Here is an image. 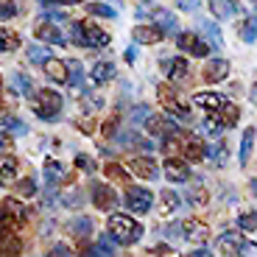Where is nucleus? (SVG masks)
Returning <instances> with one entry per match:
<instances>
[{
	"label": "nucleus",
	"instance_id": "obj_1",
	"mask_svg": "<svg viewBox=\"0 0 257 257\" xmlns=\"http://www.w3.org/2000/svg\"><path fill=\"white\" fill-rule=\"evenodd\" d=\"M106 229H109V235L117 240V246H132L146 235V229H143L132 215H123V212H112L109 221H106Z\"/></svg>",
	"mask_w": 257,
	"mask_h": 257
},
{
	"label": "nucleus",
	"instance_id": "obj_2",
	"mask_svg": "<svg viewBox=\"0 0 257 257\" xmlns=\"http://www.w3.org/2000/svg\"><path fill=\"white\" fill-rule=\"evenodd\" d=\"M62 106H64V98L59 95V92H53V90H37L34 92L31 109H34V115L42 117V120H56Z\"/></svg>",
	"mask_w": 257,
	"mask_h": 257
},
{
	"label": "nucleus",
	"instance_id": "obj_3",
	"mask_svg": "<svg viewBox=\"0 0 257 257\" xmlns=\"http://www.w3.org/2000/svg\"><path fill=\"white\" fill-rule=\"evenodd\" d=\"M157 92H160V101H162L168 115L179 117V120H190V103H187L174 87H160Z\"/></svg>",
	"mask_w": 257,
	"mask_h": 257
},
{
	"label": "nucleus",
	"instance_id": "obj_4",
	"mask_svg": "<svg viewBox=\"0 0 257 257\" xmlns=\"http://www.w3.org/2000/svg\"><path fill=\"white\" fill-rule=\"evenodd\" d=\"M146 128H148V135H154V137H171V135H179V123H176L174 115H151L148 112L146 117Z\"/></svg>",
	"mask_w": 257,
	"mask_h": 257
},
{
	"label": "nucleus",
	"instance_id": "obj_5",
	"mask_svg": "<svg viewBox=\"0 0 257 257\" xmlns=\"http://www.w3.org/2000/svg\"><path fill=\"white\" fill-rule=\"evenodd\" d=\"M90 196H92V204L98 207V210H103V212H109V210H115L117 207V193H115V187H109L106 182H92L90 185Z\"/></svg>",
	"mask_w": 257,
	"mask_h": 257
},
{
	"label": "nucleus",
	"instance_id": "obj_6",
	"mask_svg": "<svg viewBox=\"0 0 257 257\" xmlns=\"http://www.w3.org/2000/svg\"><path fill=\"white\" fill-rule=\"evenodd\" d=\"M154 204V193L148 187H128L126 190V210L137 212V215H146Z\"/></svg>",
	"mask_w": 257,
	"mask_h": 257
},
{
	"label": "nucleus",
	"instance_id": "obj_7",
	"mask_svg": "<svg viewBox=\"0 0 257 257\" xmlns=\"http://www.w3.org/2000/svg\"><path fill=\"white\" fill-rule=\"evenodd\" d=\"M182 235H185V240L187 243H193V246H204L207 240H210V226L204 224V221H199V218H187V221H182Z\"/></svg>",
	"mask_w": 257,
	"mask_h": 257
},
{
	"label": "nucleus",
	"instance_id": "obj_8",
	"mask_svg": "<svg viewBox=\"0 0 257 257\" xmlns=\"http://www.w3.org/2000/svg\"><path fill=\"white\" fill-rule=\"evenodd\" d=\"M162 168H165V179L168 182L182 185V182L190 179V165H187V160H182V157H165Z\"/></svg>",
	"mask_w": 257,
	"mask_h": 257
},
{
	"label": "nucleus",
	"instance_id": "obj_9",
	"mask_svg": "<svg viewBox=\"0 0 257 257\" xmlns=\"http://www.w3.org/2000/svg\"><path fill=\"white\" fill-rule=\"evenodd\" d=\"M128 171L135 176H140V179H146V182H154L157 176H160V165H157L151 157H135V160H128Z\"/></svg>",
	"mask_w": 257,
	"mask_h": 257
},
{
	"label": "nucleus",
	"instance_id": "obj_10",
	"mask_svg": "<svg viewBox=\"0 0 257 257\" xmlns=\"http://www.w3.org/2000/svg\"><path fill=\"white\" fill-rule=\"evenodd\" d=\"M34 34H37L39 42H48V45H64V34L59 31V26L53 23V20L42 17L37 23V28H34Z\"/></svg>",
	"mask_w": 257,
	"mask_h": 257
},
{
	"label": "nucleus",
	"instance_id": "obj_11",
	"mask_svg": "<svg viewBox=\"0 0 257 257\" xmlns=\"http://www.w3.org/2000/svg\"><path fill=\"white\" fill-rule=\"evenodd\" d=\"M81 26V37H84V45H90V48H106L112 42L109 31H103V28L98 26H90V23H78Z\"/></svg>",
	"mask_w": 257,
	"mask_h": 257
},
{
	"label": "nucleus",
	"instance_id": "obj_12",
	"mask_svg": "<svg viewBox=\"0 0 257 257\" xmlns=\"http://www.w3.org/2000/svg\"><path fill=\"white\" fill-rule=\"evenodd\" d=\"M162 70H165V76L171 78L174 84L187 81V76H190V67H187V62H185V59H179V56L162 59Z\"/></svg>",
	"mask_w": 257,
	"mask_h": 257
},
{
	"label": "nucleus",
	"instance_id": "obj_13",
	"mask_svg": "<svg viewBox=\"0 0 257 257\" xmlns=\"http://www.w3.org/2000/svg\"><path fill=\"white\" fill-rule=\"evenodd\" d=\"M229 76V62L226 59H210L204 67V81L207 84H221Z\"/></svg>",
	"mask_w": 257,
	"mask_h": 257
},
{
	"label": "nucleus",
	"instance_id": "obj_14",
	"mask_svg": "<svg viewBox=\"0 0 257 257\" xmlns=\"http://www.w3.org/2000/svg\"><path fill=\"white\" fill-rule=\"evenodd\" d=\"M182 151H185V160L187 162L207 160V143L199 140V137H185V140H182Z\"/></svg>",
	"mask_w": 257,
	"mask_h": 257
},
{
	"label": "nucleus",
	"instance_id": "obj_15",
	"mask_svg": "<svg viewBox=\"0 0 257 257\" xmlns=\"http://www.w3.org/2000/svg\"><path fill=\"white\" fill-rule=\"evenodd\" d=\"M240 246H243V235H240V232H224V235L215 240L218 254H238Z\"/></svg>",
	"mask_w": 257,
	"mask_h": 257
},
{
	"label": "nucleus",
	"instance_id": "obj_16",
	"mask_svg": "<svg viewBox=\"0 0 257 257\" xmlns=\"http://www.w3.org/2000/svg\"><path fill=\"white\" fill-rule=\"evenodd\" d=\"M42 70H45V76L53 78L56 84H67V62H62V59L48 56L45 62H42Z\"/></svg>",
	"mask_w": 257,
	"mask_h": 257
},
{
	"label": "nucleus",
	"instance_id": "obj_17",
	"mask_svg": "<svg viewBox=\"0 0 257 257\" xmlns=\"http://www.w3.org/2000/svg\"><path fill=\"white\" fill-rule=\"evenodd\" d=\"M115 76H117V70H115V64H112V62H95V64H92V70H90V81L95 84V87L109 84Z\"/></svg>",
	"mask_w": 257,
	"mask_h": 257
},
{
	"label": "nucleus",
	"instance_id": "obj_18",
	"mask_svg": "<svg viewBox=\"0 0 257 257\" xmlns=\"http://www.w3.org/2000/svg\"><path fill=\"white\" fill-rule=\"evenodd\" d=\"M132 34H135V42H140V45H157V42L165 39L160 26H137Z\"/></svg>",
	"mask_w": 257,
	"mask_h": 257
},
{
	"label": "nucleus",
	"instance_id": "obj_19",
	"mask_svg": "<svg viewBox=\"0 0 257 257\" xmlns=\"http://www.w3.org/2000/svg\"><path fill=\"white\" fill-rule=\"evenodd\" d=\"M193 101H196V106H201V109H207V112H218L221 103H224V95H221V92H196Z\"/></svg>",
	"mask_w": 257,
	"mask_h": 257
},
{
	"label": "nucleus",
	"instance_id": "obj_20",
	"mask_svg": "<svg viewBox=\"0 0 257 257\" xmlns=\"http://www.w3.org/2000/svg\"><path fill=\"white\" fill-rule=\"evenodd\" d=\"M17 165H20V162L14 160L9 151H3V154H0V185L14 182V176H17Z\"/></svg>",
	"mask_w": 257,
	"mask_h": 257
},
{
	"label": "nucleus",
	"instance_id": "obj_21",
	"mask_svg": "<svg viewBox=\"0 0 257 257\" xmlns=\"http://www.w3.org/2000/svg\"><path fill=\"white\" fill-rule=\"evenodd\" d=\"M92 232H95L92 218H76V221L70 224V235L78 240V243H87V240L92 238Z\"/></svg>",
	"mask_w": 257,
	"mask_h": 257
},
{
	"label": "nucleus",
	"instance_id": "obj_22",
	"mask_svg": "<svg viewBox=\"0 0 257 257\" xmlns=\"http://www.w3.org/2000/svg\"><path fill=\"white\" fill-rule=\"evenodd\" d=\"M210 12H212V17H218V20H229L232 14L238 12V3L235 0H210Z\"/></svg>",
	"mask_w": 257,
	"mask_h": 257
},
{
	"label": "nucleus",
	"instance_id": "obj_23",
	"mask_svg": "<svg viewBox=\"0 0 257 257\" xmlns=\"http://www.w3.org/2000/svg\"><path fill=\"white\" fill-rule=\"evenodd\" d=\"M207 157L215 168H224L229 162V154H226V146L224 143H207Z\"/></svg>",
	"mask_w": 257,
	"mask_h": 257
},
{
	"label": "nucleus",
	"instance_id": "obj_24",
	"mask_svg": "<svg viewBox=\"0 0 257 257\" xmlns=\"http://www.w3.org/2000/svg\"><path fill=\"white\" fill-rule=\"evenodd\" d=\"M115 251H117V240L112 238L109 232H101L95 246H92V254H115Z\"/></svg>",
	"mask_w": 257,
	"mask_h": 257
},
{
	"label": "nucleus",
	"instance_id": "obj_25",
	"mask_svg": "<svg viewBox=\"0 0 257 257\" xmlns=\"http://www.w3.org/2000/svg\"><path fill=\"white\" fill-rule=\"evenodd\" d=\"M20 251H23V243H20V238L14 232L0 235V254H20Z\"/></svg>",
	"mask_w": 257,
	"mask_h": 257
},
{
	"label": "nucleus",
	"instance_id": "obj_26",
	"mask_svg": "<svg viewBox=\"0 0 257 257\" xmlns=\"http://www.w3.org/2000/svg\"><path fill=\"white\" fill-rule=\"evenodd\" d=\"M187 201H190L196 210H201V207H207V201H210V193H207V187L201 185V182H196V187H190V196H187Z\"/></svg>",
	"mask_w": 257,
	"mask_h": 257
},
{
	"label": "nucleus",
	"instance_id": "obj_27",
	"mask_svg": "<svg viewBox=\"0 0 257 257\" xmlns=\"http://www.w3.org/2000/svg\"><path fill=\"white\" fill-rule=\"evenodd\" d=\"M20 48V37L17 31H9V28H0V53L17 51Z\"/></svg>",
	"mask_w": 257,
	"mask_h": 257
},
{
	"label": "nucleus",
	"instance_id": "obj_28",
	"mask_svg": "<svg viewBox=\"0 0 257 257\" xmlns=\"http://www.w3.org/2000/svg\"><path fill=\"white\" fill-rule=\"evenodd\" d=\"M221 115H218V120L224 123V126H235V123H238V117H240V109L238 106H235V103H221Z\"/></svg>",
	"mask_w": 257,
	"mask_h": 257
},
{
	"label": "nucleus",
	"instance_id": "obj_29",
	"mask_svg": "<svg viewBox=\"0 0 257 257\" xmlns=\"http://www.w3.org/2000/svg\"><path fill=\"white\" fill-rule=\"evenodd\" d=\"M157 26H160L162 34H174L179 31V23H176V17L171 12H157Z\"/></svg>",
	"mask_w": 257,
	"mask_h": 257
},
{
	"label": "nucleus",
	"instance_id": "obj_30",
	"mask_svg": "<svg viewBox=\"0 0 257 257\" xmlns=\"http://www.w3.org/2000/svg\"><path fill=\"white\" fill-rule=\"evenodd\" d=\"M160 199H162V212H165V215H174V212L182 207V199L176 196L174 190H162Z\"/></svg>",
	"mask_w": 257,
	"mask_h": 257
},
{
	"label": "nucleus",
	"instance_id": "obj_31",
	"mask_svg": "<svg viewBox=\"0 0 257 257\" xmlns=\"http://www.w3.org/2000/svg\"><path fill=\"white\" fill-rule=\"evenodd\" d=\"M0 207H3V210H9V212H12V215H14V218H17V221H23V224H26V221L31 218V212H28L26 207L20 204L17 199H6V201H3V204H0Z\"/></svg>",
	"mask_w": 257,
	"mask_h": 257
},
{
	"label": "nucleus",
	"instance_id": "obj_32",
	"mask_svg": "<svg viewBox=\"0 0 257 257\" xmlns=\"http://www.w3.org/2000/svg\"><path fill=\"white\" fill-rule=\"evenodd\" d=\"M23 0H3L0 3V20H12V17H17L20 12H23Z\"/></svg>",
	"mask_w": 257,
	"mask_h": 257
},
{
	"label": "nucleus",
	"instance_id": "obj_33",
	"mask_svg": "<svg viewBox=\"0 0 257 257\" xmlns=\"http://www.w3.org/2000/svg\"><path fill=\"white\" fill-rule=\"evenodd\" d=\"M81 78H84V67H81V62H78V59L67 62V84H70L73 90H76L78 84H81Z\"/></svg>",
	"mask_w": 257,
	"mask_h": 257
},
{
	"label": "nucleus",
	"instance_id": "obj_34",
	"mask_svg": "<svg viewBox=\"0 0 257 257\" xmlns=\"http://www.w3.org/2000/svg\"><path fill=\"white\" fill-rule=\"evenodd\" d=\"M201 128H204L207 135L218 137V135H221V132H224L226 126H224V123L218 120V115H212V112H207V117H204V120H201Z\"/></svg>",
	"mask_w": 257,
	"mask_h": 257
},
{
	"label": "nucleus",
	"instance_id": "obj_35",
	"mask_svg": "<svg viewBox=\"0 0 257 257\" xmlns=\"http://www.w3.org/2000/svg\"><path fill=\"white\" fill-rule=\"evenodd\" d=\"M254 128H246L243 132V140H240V165L249 162V154H251V146H254Z\"/></svg>",
	"mask_w": 257,
	"mask_h": 257
},
{
	"label": "nucleus",
	"instance_id": "obj_36",
	"mask_svg": "<svg viewBox=\"0 0 257 257\" xmlns=\"http://www.w3.org/2000/svg\"><path fill=\"white\" fill-rule=\"evenodd\" d=\"M101 106H103V98H95V95H90V92H84V95H81V109H84V115H95Z\"/></svg>",
	"mask_w": 257,
	"mask_h": 257
},
{
	"label": "nucleus",
	"instance_id": "obj_37",
	"mask_svg": "<svg viewBox=\"0 0 257 257\" xmlns=\"http://www.w3.org/2000/svg\"><path fill=\"white\" fill-rule=\"evenodd\" d=\"M62 174H64V165L59 160H48L45 162V182H48V185H53Z\"/></svg>",
	"mask_w": 257,
	"mask_h": 257
},
{
	"label": "nucleus",
	"instance_id": "obj_38",
	"mask_svg": "<svg viewBox=\"0 0 257 257\" xmlns=\"http://www.w3.org/2000/svg\"><path fill=\"white\" fill-rule=\"evenodd\" d=\"M87 12L95 14V17H106V20H115L117 12L112 6H106V3H87Z\"/></svg>",
	"mask_w": 257,
	"mask_h": 257
},
{
	"label": "nucleus",
	"instance_id": "obj_39",
	"mask_svg": "<svg viewBox=\"0 0 257 257\" xmlns=\"http://www.w3.org/2000/svg\"><path fill=\"white\" fill-rule=\"evenodd\" d=\"M238 226L246 232V235H254V232H257V215H254V212H240V215H238Z\"/></svg>",
	"mask_w": 257,
	"mask_h": 257
},
{
	"label": "nucleus",
	"instance_id": "obj_40",
	"mask_svg": "<svg viewBox=\"0 0 257 257\" xmlns=\"http://www.w3.org/2000/svg\"><path fill=\"white\" fill-rule=\"evenodd\" d=\"M48 56H51V51H48L45 45H28V59H31V62L42 64Z\"/></svg>",
	"mask_w": 257,
	"mask_h": 257
},
{
	"label": "nucleus",
	"instance_id": "obj_41",
	"mask_svg": "<svg viewBox=\"0 0 257 257\" xmlns=\"http://www.w3.org/2000/svg\"><path fill=\"white\" fill-rule=\"evenodd\" d=\"M210 51H212V45L210 42H204V39H193V45H190V53L193 56H199V59H204V56H210Z\"/></svg>",
	"mask_w": 257,
	"mask_h": 257
},
{
	"label": "nucleus",
	"instance_id": "obj_42",
	"mask_svg": "<svg viewBox=\"0 0 257 257\" xmlns=\"http://www.w3.org/2000/svg\"><path fill=\"white\" fill-rule=\"evenodd\" d=\"M0 123H3V128H6V132H14V135H26V126H23V123H20L14 115H6Z\"/></svg>",
	"mask_w": 257,
	"mask_h": 257
},
{
	"label": "nucleus",
	"instance_id": "obj_43",
	"mask_svg": "<svg viewBox=\"0 0 257 257\" xmlns=\"http://www.w3.org/2000/svg\"><path fill=\"white\" fill-rule=\"evenodd\" d=\"M201 28H204L207 39H212V48H221V31H218V26H210V23H201Z\"/></svg>",
	"mask_w": 257,
	"mask_h": 257
},
{
	"label": "nucleus",
	"instance_id": "obj_44",
	"mask_svg": "<svg viewBox=\"0 0 257 257\" xmlns=\"http://www.w3.org/2000/svg\"><path fill=\"white\" fill-rule=\"evenodd\" d=\"M14 84H17V87H20V90H23V92H26L28 98L34 95V84L28 81V78L23 76V73H14Z\"/></svg>",
	"mask_w": 257,
	"mask_h": 257
},
{
	"label": "nucleus",
	"instance_id": "obj_45",
	"mask_svg": "<svg viewBox=\"0 0 257 257\" xmlns=\"http://www.w3.org/2000/svg\"><path fill=\"white\" fill-rule=\"evenodd\" d=\"M76 165L81 168L84 174H95V162H92L87 154H76Z\"/></svg>",
	"mask_w": 257,
	"mask_h": 257
},
{
	"label": "nucleus",
	"instance_id": "obj_46",
	"mask_svg": "<svg viewBox=\"0 0 257 257\" xmlns=\"http://www.w3.org/2000/svg\"><path fill=\"white\" fill-rule=\"evenodd\" d=\"M17 190H20V196H37V182L28 176V179H23L17 185Z\"/></svg>",
	"mask_w": 257,
	"mask_h": 257
},
{
	"label": "nucleus",
	"instance_id": "obj_47",
	"mask_svg": "<svg viewBox=\"0 0 257 257\" xmlns=\"http://www.w3.org/2000/svg\"><path fill=\"white\" fill-rule=\"evenodd\" d=\"M117 123H120V117H117V115H112L109 120L103 123V128H101V135L106 137V140H112V137H115V128H117Z\"/></svg>",
	"mask_w": 257,
	"mask_h": 257
},
{
	"label": "nucleus",
	"instance_id": "obj_48",
	"mask_svg": "<svg viewBox=\"0 0 257 257\" xmlns=\"http://www.w3.org/2000/svg\"><path fill=\"white\" fill-rule=\"evenodd\" d=\"M193 39H196V34H193V31H187V34H179V37H176V45H179V51H187V53H190Z\"/></svg>",
	"mask_w": 257,
	"mask_h": 257
},
{
	"label": "nucleus",
	"instance_id": "obj_49",
	"mask_svg": "<svg viewBox=\"0 0 257 257\" xmlns=\"http://www.w3.org/2000/svg\"><path fill=\"white\" fill-rule=\"evenodd\" d=\"M106 176H109V179H120V182H126V171H123V168H117L115 162H109V165H106Z\"/></svg>",
	"mask_w": 257,
	"mask_h": 257
},
{
	"label": "nucleus",
	"instance_id": "obj_50",
	"mask_svg": "<svg viewBox=\"0 0 257 257\" xmlns=\"http://www.w3.org/2000/svg\"><path fill=\"white\" fill-rule=\"evenodd\" d=\"M240 37H243L246 42H254V37H257V23L254 20H249V23L243 26V34H240Z\"/></svg>",
	"mask_w": 257,
	"mask_h": 257
},
{
	"label": "nucleus",
	"instance_id": "obj_51",
	"mask_svg": "<svg viewBox=\"0 0 257 257\" xmlns=\"http://www.w3.org/2000/svg\"><path fill=\"white\" fill-rule=\"evenodd\" d=\"M62 201H64V204H67V207H73V204H81V193H78V190H70V193H64V196H62Z\"/></svg>",
	"mask_w": 257,
	"mask_h": 257
},
{
	"label": "nucleus",
	"instance_id": "obj_52",
	"mask_svg": "<svg viewBox=\"0 0 257 257\" xmlns=\"http://www.w3.org/2000/svg\"><path fill=\"white\" fill-rule=\"evenodd\" d=\"M12 146H14V137H12V132H6V128H3V132H0V151H9Z\"/></svg>",
	"mask_w": 257,
	"mask_h": 257
},
{
	"label": "nucleus",
	"instance_id": "obj_53",
	"mask_svg": "<svg viewBox=\"0 0 257 257\" xmlns=\"http://www.w3.org/2000/svg\"><path fill=\"white\" fill-rule=\"evenodd\" d=\"M199 3H201V0H176V6H179L182 12H196Z\"/></svg>",
	"mask_w": 257,
	"mask_h": 257
},
{
	"label": "nucleus",
	"instance_id": "obj_54",
	"mask_svg": "<svg viewBox=\"0 0 257 257\" xmlns=\"http://www.w3.org/2000/svg\"><path fill=\"white\" fill-rule=\"evenodd\" d=\"M148 112H151V109H148L146 103H143V106H135V109H132V120L140 123V117H148Z\"/></svg>",
	"mask_w": 257,
	"mask_h": 257
},
{
	"label": "nucleus",
	"instance_id": "obj_55",
	"mask_svg": "<svg viewBox=\"0 0 257 257\" xmlns=\"http://www.w3.org/2000/svg\"><path fill=\"white\" fill-rule=\"evenodd\" d=\"M151 254H174V249H171V246H154Z\"/></svg>",
	"mask_w": 257,
	"mask_h": 257
},
{
	"label": "nucleus",
	"instance_id": "obj_56",
	"mask_svg": "<svg viewBox=\"0 0 257 257\" xmlns=\"http://www.w3.org/2000/svg\"><path fill=\"white\" fill-rule=\"evenodd\" d=\"M51 254H70V249H67L64 243H56V246L51 249Z\"/></svg>",
	"mask_w": 257,
	"mask_h": 257
},
{
	"label": "nucleus",
	"instance_id": "obj_57",
	"mask_svg": "<svg viewBox=\"0 0 257 257\" xmlns=\"http://www.w3.org/2000/svg\"><path fill=\"white\" fill-rule=\"evenodd\" d=\"M179 229H182L179 224H171V226L165 229V235H168V238H176V235H179Z\"/></svg>",
	"mask_w": 257,
	"mask_h": 257
},
{
	"label": "nucleus",
	"instance_id": "obj_58",
	"mask_svg": "<svg viewBox=\"0 0 257 257\" xmlns=\"http://www.w3.org/2000/svg\"><path fill=\"white\" fill-rule=\"evenodd\" d=\"M135 59H137V48H126V62L135 64Z\"/></svg>",
	"mask_w": 257,
	"mask_h": 257
},
{
	"label": "nucleus",
	"instance_id": "obj_59",
	"mask_svg": "<svg viewBox=\"0 0 257 257\" xmlns=\"http://www.w3.org/2000/svg\"><path fill=\"white\" fill-rule=\"evenodd\" d=\"M207 254H210L207 249H196V251H193V257H207Z\"/></svg>",
	"mask_w": 257,
	"mask_h": 257
}]
</instances>
